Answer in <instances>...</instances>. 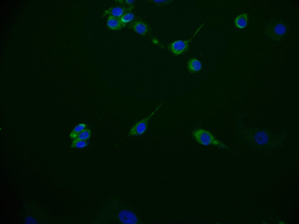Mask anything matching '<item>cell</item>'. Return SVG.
<instances>
[{"mask_svg":"<svg viewBox=\"0 0 299 224\" xmlns=\"http://www.w3.org/2000/svg\"><path fill=\"white\" fill-rule=\"evenodd\" d=\"M192 135L197 143L202 145H212L224 149L228 148L226 144L217 139L211 132L204 129H195L192 132Z\"/></svg>","mask_w":299,"mask_h":224,"instance_id":"1","label":"cell"},{"mask_svg":"<svg viewBox=\"0 0 299 224\" xmlns=\"http://www.w3.org/2000/svg\"><path fill=\"white\" fill-rule=\"evenodd\" d=\"M162 103H161L155 110L148 116L135 123L131 128L128 134V136H136L144 134L147 129L148 124L151 118L162 107Z\"/></svg>","mask_w":299,"mask_h":224,"instance_id":"2","label":"cell"},{"mask_svg":"<svg viewBox=\"0 0 299 224\" xmlns=\"http://www.w3.org/2000/svg\"><path fill=\"white\" fill-rule=\"evenodd\" d=\"M203 26V24L197 29L189 39L186 41L177 40L171 43L169 46V49L173 54L176 55H179L187 51L192 39Z\"/></svg>","mask_w":299,"mask_h":224,"instance_id":"3","label":"cell"},{"mask_svg":"<svg viewBox=\"0 0 299 224\" xmlns=\"http://www.w3.org/2000/svg\"><path fill=\"white\" fill-rule=\"evenodd\" d=\"M287 28L282 22H277L268 26L265 30L266 35L271 39L278 41L282 39L285 35Z\"/></svg>","mask_w":299,"mask_h":224,"instance_id":"4","label":"cell"},{"mask_svg":"<svg viewBox=\"0 0 299 224\" xmlns=\"http://www.w3.org/2000/svg\"><path fill=\"white\" fill-rule=\"evenodd\" d=\"M119 216L121 221L124 224H135L138 222V219L135 214L128 210L121 211Z\"/></svg>","mask_w":299,"mask_h":224,"instance_id":"5","label":"cell"},{"mask_svg":"<svg viewBox=\"0 0 299 224\" xmlns=\"http://www.w3.org/2000/svg\"><path fill=\"white\" fill-rule=\"evenodd\" d=\"M188 70L190 73H195L200 71L202 68L201 62L197 59L192 57L190 58L187 63Z\"/></svg>","mask_w":299,"mask_h":224,"instance_id":"6","label":"cell"},{"mask_svg":"<svg viewBox=\"0 0 299 224\" xmlns=\"http://www.w3.org/2000/svg\"><path fill=\"white\" fill-rule=\"evenodd\" d=\"M248 21V16L247 13H244L239 15L235 18L234 23L236 27L239 29L246 27Z\"/></svg>","mask_w":299,"mask_h":224,"instance_id":"7","label":"cell"},{"mask_svg":"<svg viewBox=\"0 0 299 224\" xmlns=\"http://www.w3.org/2000/svg\"><path fill=\"white\" fill-rule=\"evenodd\" d=\"M122 23L118 18L112 16L108 17L107 24L110 29L113 30H117L120 28Z\"/></svg>","mask_w":299,"mask_h":224,"instance_id":"8","label":"cell"},{"mask_svg":"<svg viewBox=\"0 0 299 224\" xmlns=\"http://www.w3.org/2000/svg\"><path fill=\"white\" fill-rule=\"evenodd\" d=\"M255 139L257 143L259 144L263 145L267 142L268 136L266 132L263 131H260L255 134Z\"/></svg>","mask_w":299,"mask_h":224,"instance_id":"9","label":"cell"},{"mask_svg":"<svg viewBox=\"0 0 299 224\" xmlns=\"http://www.w3.org/2000/svg\"><path fill=\"white\" fill-rule=\"evenodd\" d=\"M133 28L136 32L142 35L145 34L147 31L146 25L141 22H135L133 25Z\"/></svg>","mask_w":299,"mask_h":224,"instance_id":"10","label":"cell"},{"mask_svg":"<svg viewBox=\"0 0 299 224\" xmlns=\"http://www.w3.org/2000/svg\"><path fill=\"white\" fill-rule=\"evenodd\" d=\"M84 123H81L77 125L70 133L69 136L72 139H74L86 127Z\"/></svg>","mask_w":299,"mask_h":224,"instance_id":"11","label":"cell"},{"mask_svg":"<svg viewBox=\"0 0 299 224\" xmlns=\"http://www.w3.org/2000/svg\"><path fill=\"white\" fill-rule=\"evenodd\" d=\"M91 132L89 129H85L81 132L73 140L88 141L91 137Z\"/></svg>","mask_w":299,"mask_h":224,"instance_id":"12","label":"cell"},{"mask_svg":"<svg viewBox=\"0 0 299 224\" xmlns=\"http://www.w3.org/2000/svg\"><path fill=\"white\" fill-rule=\"evenodd\" d=\"M124 12V9L122 8L119 6L114 7L111 10V16L118 18L123 15Z\"/></svg>","mask_w":299,"mask_h":224,"instance_id":"13","label":"cell"},{"mask_svg":"<svg viewBox=\"0 0 299 224\" xmlns=\"http://www.w3.org/2000/svg\"><path fill=\"white\" fill-rule=\"evenodd\" d=\"M88 144V141L73 140L71 145V148H82L87 146Z\"/></svg>","mask_w":299,"mask_h":224,"instance_id":"14","label":"cell"},{"mask_svg":"<svg viewBox=\"0 0 299 224\" xmlns=\"http://www.w3.org/2000/svg\"><path fill=\"white\" fill-rule=\"evenodd\" d=\"M134 17V15L133 13H127L123 15L121 17L120 20L122 23H125L133 20Z\"/></svg>","mask_w":299,"mask_h":224,"instance_id":"15","label":"cell"},{"mask_svg":"<svg viewBox=\"0 0 299 224\" xmlns=\"http://www.w3.org/2000/svg\"><path fill=\"white\" fill-rule=\"evenodd\" d=\"M126 1L128 3V4H132V3H134V0H126Z\"/></svg>","mask_w":299,"mask_h":224,"instance_id":"16","label":"cell"},{"mask_svg":"<svg viewBox=\"0 0 299 224\" xmlns=\"http://www.w3.org/2000/svg\"><path fill=\"white\" fill-rule=\"evenodd\" d=\"M154 1L155 2H157V3H163V2H164L165 1H166L165 0H156Z\"/></svg>","mask_w":299,"mask_h":224,"instance_id":"17","label":"cell"},{"mask_svg":"<svg viewBox=\"0 0 299 224\" xmlns=\"http://www.w3.org/2000/svg\"><path fill=\"white\" fill-rule=\"evenodd\" d=\"M152 42L154 44H157L158 43V41L156 39H154L152 40Z\"/></svg>","mask_w":299,"mask_h":224,"instance_id":"18","label":"cell"}]
</instances>
